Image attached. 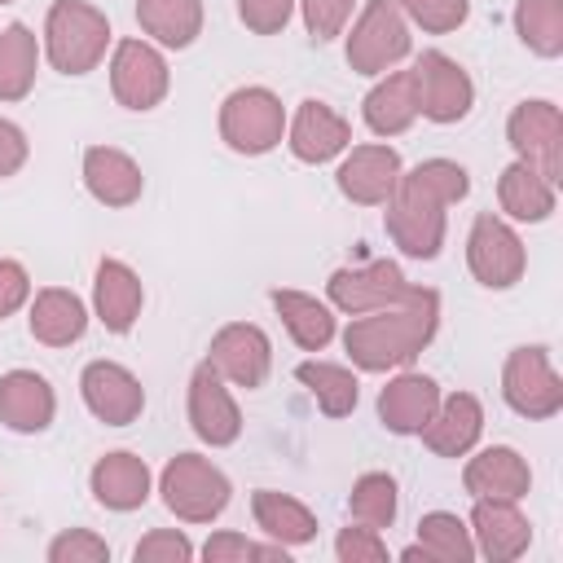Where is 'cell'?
<instances>
[{
  "mask_svg": "<svg viewBox=\"0 0 563 563\" xmlns=\"http://www.w3.org/2000/svg\"><path fill=\"white\" fill-rule=\"evenodd\" d=\"M515 31L537 57L563 53V0H515Z\"/></svg>",
  "mask_w": 563,
  "mask_h": 563,
  "instance_id": "cell-35",
  "label": "cell"
},
{
  "mask_svg": "<svg viewBox=\"0 0 563 563\" xmlns=\"http://www.w3.org/2000/svg\"><path fill=\"white\" fill-rule=\"evenodd\" d=\"M299 4V13H303V26H308V35L312 40H334V35H343V26H347V18H352V9H356V0H295Z\"/></svg>",
  "mask_w": 563,
  "mask_h": 563,
  "instance_id": "cell-40",
  "label": "cell"
},
{
  "mask_svg": "<svg viewBox=\"0 0 563 563\" xmlns=\"http://www.w3.org/2000/svg\"><path fill=\"white\" fill-rule=\"evenodd\" d=\"M189 427H194V435L202 440V444H211V449H224V444H233L238 435H242V409H238V400L229 396V387H224V378L202 361L198 369H194V378H189Z\"/></svg>",
  "mask_w": 563,
  "mask_h": 563,
  "instance_id": "cell-16",
  "label": "cell"
},
{
  "mask_svg": "<svg viewBox=\"0 0 563 563\" xmlns=\"http://www.w3.org/2000/svg\"><path fill=\"white\" fill-rule=\"evenodd\" d=\"M163 506L185 523H211L224 515L233 484L220 466H211L202 453H176L158 475Z\"/></svg>",
  "mask_w": 563,
  "mask_h": 563,
  "instance_id": "cell-4",
  "label": "cell"
},
{
  "mask_svg": "<svg viewBox=\"0 0 563 563\" xmlns=\"http://www.w3.org/2000/svg\"><path fill=\"white\" fill-rule=\"evenodd\" d=\"M325 295L339 312L361 317V312H374V308H387V303L405 299L409 282H405L396 260H369V264H356V268H334L330 282H325Z\"/></svg>",
  "mask_w": 563,
  "mask_h": 563,
  "instance_id": "cell-13",
  "label": "cell"
},
{
  "mask_svg": "<svg viewBox=\"0 0 563 563\" xmlns=\"http://www.w3.org/2000/svg\"><path fill=\"white\" fill-rule=\"evenodd\" d=\"M145 308V286L123 260H101L92 277V312L110 334H128Z\"/></svg>",
  "mask_w": 563,
  "mask_h": 563,
  "instance_id": "cell-22",
  "label": "cell"
},
{
  "mask_svg": "<svg viewBox=\"0 0 563 563\" xmlns=\"http://www.w3.org/2000/svg\"><path fill=\"white\" fill-rule=\"evenodd\" d=\"M141 31L163 48H189L202 35V0H136Z\"/></svg>",
  "mask_w": 563,
  "mask_h": 563,
  "instance_id": "cell-31",
  "label": "cell"
},
{
  "mask_svg": "<svg viewBox=\"0 0 563 563\" xmlns=\"http://www.w3.org/2000/svg\"><path fill=\"white\" fill-rule=\"evenodd\" d=\"M48 563H110V545L88 528H66L48 541Z\"/></svg>",
  "mask_w": 563,
  "mask_h": 563,
  "instance_id": "cell-39",
  "label": "cell"
},
{
  "mask_svg": "<svg viewBox=\"0 0 563 563\" xmlns=\"http://www.w3.org/2000/svg\"><path fill=\"white\" fill-rule=\"evenodd\" d=\"M400 172H405V167H400V154H396L391 145L369 141V145H352V150L343 154L334 180H339V194H343L347 202H356V207H383V202L391 198Z\"/></svg>",
  "mask_w": 563,
  "mask_h": 563,
  "instance_id": "cell-15",
  "label": "cell"
},
{
  "mask_svg": "<svg viewBox=\"0 0 563 563\" xmlns=\"http://www.w3.org/2000/svg\"><path fill=\"white\" fill-rule=\"evenodd\" d=\"M282 325L290 330V339L303 347V352H321L330 339H334V312L330 303H321L317 295H303V290H273L268 295Z\"/></svg>",
  "mask_w": 563,
  "mask_h": 563,
  "instance_id": "cell-32",
  "label": "cell"
},
{
  "mask_svg": "<svg viewBox=\"0 0 563 563\" xmlns=\"http://www.w3.org/2000/svg\"><path fill=\"white\" fill-rule=\"evenodd\" d=\"M334 554H339V563H383L387 559V545H383L378 528H365V523L352 528L347 523L334 537Z\"/></svg>",
  "mask_w": 563,
  "mask_h": 563,
  "instance_id": "cell-42",
  "label": "cell"
},
{
  "mask_svg": "<svg viewBox=\"0 0 563 563\" xmlns=\"http://www.w3.org/2000/svg\"><path fill=\"white\" fill-rule=\"evenodd\" d=\"M462 484H466L471 501H475V497L519 501V497H528V488H532V471H528V462H523L510 444H488V449H479V453L466 462Z\"/></svg>",
  "mask_w": 563,
  "mask_h": 563,
  "instance_id": "cell-20",
  "label": "cell"
},
{
  "mask_svg": "<svg viewBox=\"0 0 563 563\" xmlns=\"http://www.w3.org/2000/svg\"><path fill=\"white\" fill-rule=\"evenodd\" d=\"M413 88H418V114L431 123H457L475 106L471 75L440 48H431L413 62Z\"/></svg>",
  "mask_w": 563,
  "mask_h": 563,
  "instance_id": "cell-11",
  "label": "cell"
},
{
  "mask_svg": "<svg viewBox=\"0 0 563 563\" xmlns=\"http://www.w3.org/2000/svg\"><path fill=\"white\" fill-rule=\"evenodd\" d=\"M347 515L365 528H378V532L391 528V519H396V479L387 471L361 475L347 493Z\"/></svg>",
  "mask_w": 563,
  "mask_h": 563,
  "instance_id": "cell-36",
  "label": "cell"
},
{
  "mask_svg": "<svg viewBox=\"0 0 563 563\" xmlns=\"http://www.w3.org/2000/svg\"><path fill=\"white\" fill-rule=\"evenodd\" d=\"M31 299V277L18 260H0V321L13 317Z\"/></svg>",
  "mask_w": 563,
  "mask_h": 563,
  "instance_id": "cell-44",
  "label": "cell"
},
{
  "mask_svg": "<svg viewBox=\"0 0 563 563\" xmlns=\"http://www.w3.org/2000/svg\"><path fill=\"white\" fill-rule=\"evenodd\" d=\"M295 378L312 391V400H317V409H321L325 418H343V413H352V409H356L361 383H356V374H352V369L330 365V361H303V365L295 369Z\"/></svg>",
  "mask_w": 563,
  "mask_h": 563,
  "instance_id": "cell-34",
  "label": "cell"
},
{
  "mask_svg": "<svg viewBox=\"0 0 563 563\" xmlns=\"http://www.w3.org/2000/svg\"><path fill=\"white\" fill-rule=\"evenodd\" d=\"M435 330H440V295L431 286H409L405 299L352 317L343 330V347L356 369L383 374L409 365L435 339Z\"/></svg>",
  "mask_w": 563,
  "mask_h": 563,
  "instance_id": "cell-2",
  "label": "cell"
},
{
  "mask_svg": "<svg viewBox=\"0 0 563 563\" xmlns=\"http://www.w3.org/2000/svg\"><path fill=\"white\" fill-rule=\"evenodd\" d=\"M84 189L101 207H132L145 189V176L132 154H123L114 145H88L84 150Z\"/></svg>",
  "mask_w": 563,
  "mask_h": 563,
  "instance_id": "cell-23",
  "label": "cell"
},
{
  "mask_svg": "<svg viewBox=\"0 0 563 563\" xmlns=\"http://www.w3.org/2000/svg\"><path fill=\"white\" fill-rule=\"evenodd\" d=\"M471 541H475V550L484 559L510 563L532 545V523L523 519L519 501L475 497V506H471Z\"/></svg>",
  "mask_w": 563,
  "mask_h": 563,
  "instance_id": "cell-17",
  "label": "cell"
},
{
  "mask_svg": "<svg viewBox=\"0 0 563 563\" xmlns=\"http://www.w3.org/2000/svg\"><path fill=\"white\" fill-rule=\"evenodd\" d=\"M40 44L26 22H9L0 31V101H22L35 84Z\"/></svg>",
  "mask_w": 563,
  "mask_h": 563,
  "instance_id": "cell-33",
  "label": "cell"
},
{
  "mask_svg": "<svg viewBox=\"0 0 563 563\" xmlns=\"http://www.w3.org/2000/svg\"><path fill=\"white\" fill-rule=\"evenodd\" d=\"M110 48V22L84 0H53L44 18V57L62 75H88Z\"/></svg>",
  "mask_w": 563,
  "mask_h": 563,
  "instance_id": "cell-3",
  "label": "cell"
},
{
  "mask_svg": "<svg viewBox=\"0 0 563 563\" xmlns=\"http://www.w3.org/2000/svg\"><path fill=\"white\" fill-rule=\"evenodd\" d=\"M31 145H26V132L13 123V119H0V180L13 176L22 163H26Z\"/></svg>",
  "mask_w": 563,
  "mask_h": 563,
  "instance_id": "cell-45",
  "label": "cell"
},
{
  "mask_svg": "<svg viewBox=\"0 0 563 563\" xmlns=\"http://www.w3.org/2000/svg\"><path fill=\"white\" fill-rule=\"evenodd\" d=\"M31 339H40L44 347H70L84 339L88 330V308L75 290H62V286H48L31 299Z\"/></svg>",
  "mask_w": 563,
  "mask_h": 563,
  "instance_id": "cell-27",
  "label": "cell"
},
{
  "mask_svg": "<svg viewBox=\"0 0 563 563\" xmlns=\"http://www.w3.org/2000/svg\"><path fill=\"white\" fill-rule=\"evenodd\" d=\"M435 405H440V387L427 374H396L378 391V418L396 435H418L422 422L435 413Z\"/></svg>",
  "mask_w": 563,
  "mask_h": 563,
  "instance_id": "cell-25",
  "label": "cell"
},
{
  "mask_svg": "<svg viewBox=\"0 0 563 563\" xmlns=\"http://www.w3.org/2000/svg\"><path fill=\"white\" fill-rule=\"evenodd\" d=\"M286 145H290V154L299 163L317 167V163H330L334 154H343L352 145V128H347V119L339 110H330L325 101L308 97V101H299V110H295V119L286 128Z\"/></svg>",
  "mask_w": 563,
  "mask_h": 563,
  "instance_id": "cell-18",
  "label": "cell"
},
{
  "mask_svg": "<svg viewBox=\"0 0 563 563\" xmlns=\"http://www.w3.org/2000/svg\"><path fill=\"white\" fill-rule=\"evenodd\" d=\"M400 559H427V563H471L475 559V541L471 528L453 515V510H431L418 519V545L400 550Z\"/></svg>",
  "mask_w": 563,
  "mask_h": 563,
  "instance_id": "cell-29",
  "label": "cell"
},
{
  "mask_svg": "<svg viewBox=\"0 0 563 563\" xmlns=\"http://www.w3.org/2000/svg\"><path fill=\"white\" fill-rule=\"evenodd\" d=\"M413 48L409 22L396 0H369L347 35V66L356 75H387L396 62H405Z\"/></svg>",
  "mask_w": 563,
  "mask_h": 563,
  "instance_id": "cell-6",
  "label": "cell"
},
{
  "mask_svg": "<svg viewBox=\"0 0 563 563\" xmlns=\"http://www.w3.org/2000/svg\"><path fill=\"white\" fill-rule=\"evenodd\" d=\"M466 268L479 286L488 290H510L523 268H528V251L519 242V233L501 220V216H475L471 233H466Z\"/></svg>",
  "mask_w": 563,
  "mask_h": 563,
  "instance_id": "cell-8",
  "label": "cell"
},
{
  "mask_svg": "<svg viewBox=\"0 0 563 563\" xmlns=\"http://www.w3.org/2000/svg\"><path fill=\"white\" fill-rule=\"evenodd\" d=\"M479 431H484V405L471 391H453V396H440L435 413L422 422L418 435L435 457H462L475 449Z\"/></svg>",
  "mask_w": 563,
  "mask_h": 563,
  "instance_id": "cell-19",
  "label": "cell"
},
{
  "mask_svg": "<svg viewBox=\"0 0 563 563\" xmlns=\"http://www.w3.org/2000/svg\"><path fill=\"white\" fill-rule=\"evenodd\" d=\"M0 4H13V0H0Z\"/></svg>",
  "mask_w": 563,
  "mask_h": 563,
  "instance_id": "cell-46",
  "label": "cell"
},
{
  "mask_svg": "<svg viewBox=\"0 0 563 563\" xmlns=\"http://www.w3.org/2000/svg\"><path fill=\"white\" fill-rule=\"evenodd\" d=\"M286 136V106L273 88L246 84L220 101V141L233 154H268Z\"/></svg>",
  "mask_w": 563,
  "mask_h": 563,
  "instance_id": "cell-5",
  "label": "cell"
},
{
  "mask_svg": "<svg viewBox=\"0 0 563 563\" xmlns=\"http://www.w3.org/2000/svg\"><path fill=\"white\" fill-rule=\"evenodd\" d=\"M506 141L519 163L537 167L545 180H563V114L554 101H519L506 119Z\"/></svg>",
  "mask_w": 563,
  "mask_h": 563,
  "instance_id": "cell-9",
  "label": "cell"
},
{
  "mask_svg": "<svg viewBox=\"0 0 563 563\" xmlns=\"http://www.w3.org/2000/svg\"><path fill=\"white\" fill-rule=\"evenodd\" d=\"M471 194V176L453 158H427L409 172H400L387 207V238L409 260H435L444 246V207L462 202Z\"/></svg>",
  "mask_w": 563,
  "mask_h": 563,
  "instance_id": "cell-1",
  "label": "cell"
},
{
  "mask_svg": "<svg viewBox=\"0 0 563 563\" xmlns=\"http://www.w3.org/2000/svg\"><path fill=\"white\" fill-rule=\"evenodd\" d=\"M57 413V396L48 387L44 374L35 369H9L0 374V422L18 435H35L53 422Z\"/></svg>",
  "mask_w": 563,
  "mask_h": 563,
  "instance_id": "cell-21",
  "label": "cell"
},
{
  "mask_svg": "<svg viewBox=\"0 0 563 563\" xmlns=\"http://www.w3.org/2000/svg\"><path fill=\"white\" fill-rule=\"evenodd\" d=\"M207 563H246V559H268V563H286V545H255L242 532H211L202 545Z\"/></svg>",
  "mask_w": 563,
  "mask_h": 563,
  "instance_id": "cell-38",
  "label": "cell"
},
{
  "mask_svg": "<svg viewBox=\"0 0 563 563\" xmlns=\"http://www.w3.org/2000/svg\"><path fill=\"white\" fill-rule=\"evenodd\" d=\"M396 4H400L405 22H413V26L431 31V35L457 31L466 22V13H471V0H396Z\"/></svg>",
  "mask_w": 563,
  "mask_h": 563,
  "instance_id": "cell-37",
  "label": "cell"
},
{
  "mask_svg": "<svg viewBox=\"0 0 563 563\" xmlns=\"http://www.w3.org/2000/svg\"><path fill=\"white\" fill-rule=\"evenodd\" d=\"M497 202L510 220H523V224H541L550 220L554 211V180H545L537 167L528 163H510L501 176H497Z\"/></svg>",
  "mask_w": 563,
  "mask_h": 563,
  "instance_id": "cell-28",
  "label": "cell"
},
{
  "mask_svg": "<svg viewBox=\"0 0 563 563\" xmlns=\"http://www.w3.org/2000/svg\"><path fill=\"white\" fill-rule=\"evenodd\" d=\"M132 559H136V563H189V559H194V545H189V537L176 532V528H154V532H145V537L136 541Z\"/></svg>",
  "mask_w": 563,
  "mask_h": 563,
  "instance_id": "cell-41",
  "label": "cell"
},
{
  "mask_svg": "<svg viewBox=\"0 0 563 563\" xmlns=\"http://www.w3.org/2000/svg\"><path fill=\"white\" fill-rule=\"evenodd\" d=\"M501 396L519 418H554L563 409V378L550 365V352L537 343H523L501 365Z\"/></svg>",
  "mask_w": 563,
  "mask_h": 563,
  "instance_id": "cell-7",
  "label": "cell"
},
{
  "mask_svg": "<svg viewBox=\"0 0 563 563\" xmlns=\"http://www.w3.org/2000/svg\"><path fill=\"white\" fill-rule=\"evenodd\" d=\"M79 391H84L88 413L97 422H106V427H128L145 409L141 378L119 361H88L84 374H79Z\"/></svg>",
  "mask_w": 563,
  "mask_h": 563,
  "instance_id": "cell-14",
  "label": "cell"
},
{
  "mask_svg": "<svg viewBox=\"0 0 563 563\" xmlns=\"http://www.w3.org/2000/svg\"><path fill=\"white\" fill-rule=\"evenodd\" d=\"M361 114H365V128H369L374 136H400V132L418 119L413 66H409V70H391V75H383V79L365 92Z\"/></svg>",
  "mask_w": 563,
  "mask_h": 563,
  "instance_id": "cell-26",
  "label": "cell"
},
{
  "mask_svg": "<svg viewBox=\"0 0 563 563\" xmlns=\"http://www.w3.org/2000/svg\"><path fill=\"white\" fill-rule=\"evenodd\" d=\"M88 488L106 510H119V515L136 510L150 501V466H145V457L114 449V453L97 457V466L88 471Z\"/></svg>",
  "mask_w": 563,
  "mask_h": 563,
  "instance_id": "cell-24",
  "label": "cell"
},
{
  "mask_svg": "<svg viewBox=\"0 0 563 563\" xmlns=\"http://www.w3.org/2000/svg\"><path fill=\"white\" fill-rule=\"evenodd\" d=\"M172 88V70L150 40H119L110 57V92L123 110H154Z\"/></svg>",
  "mask_w": 563,
  "mask_h": 563,
  "instance_id": "cell-10",
  "label": "cell"
},
{
  "mask_svg": "<svg viewBox=\"0 0 563 563\" xmlns=\"http://www.w3.org/2000/svg\"><path fill=\"white\" fill-rule=\"evenodd\" d=\"M290 13H295V0H238V18H242L246 31H255V35H277V31H286Z\"/></svg>",
  "mask_w": 563,
  "mask_h": 563,
  "instance_id": "cell-43",
  "label": "cell"
},
{
  "mask_svg": "<svg viewBox=\"0 0 563 563\" xmlns=\"http://www.w3.org/2000/svg\"><path fill=\"white\" fill-rule=\"evenodd\" d=\"M251 515L264 528V537H273L277 545H303V541L317 537V515L299 497H290V493L260 488L251 497Z\"/></svg>",
  "mask_w": 563,
  "mask_h": 563,
  "instance_id": "cell-30",
  "label": "cell"
},
{
  "mask_svg": "<svg viewBox=\"0 0 563 563\" xmlns=\"http://www.w3.org/2000/svg\"><path fill=\"white\" fill-rule=\"evenodd\" d=\"M207 365L233 383V387H264L268 378V365H273V343L260 325L251 321H229L211 334V347H207Z\"/></svg>",
  "mask_w": 563,
  "mask_h": 563,
  "instance_id": "cell-12",
  "label": "cell"
}]
</instances>
